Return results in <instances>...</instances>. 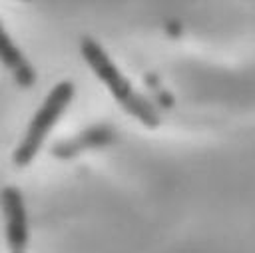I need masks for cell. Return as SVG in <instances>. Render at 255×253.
<instances>
[{
	"mask_svg": "<svg viewBox=\"0 0 255 253\" xmlns=\"http://www.w3.org/2000/svg\"><path fill=\"white\" fill-rule=\"evenodd\" d=\"M16 253H24V251H16Z\"/></svg>",
	"mask_w": 255,
	"mask_h": 253,
	"instance_id": "cell-6",
	"label": "cell"
},
{
	"mask_svg": "<svg viewBox=\"0 0 255 253\" xmlns=\"http://www.w3.org/2000/svg\"><path fill=\"white\" fill-rule=\"evenodd\" d=\"M74 92H76V88H74V84L70 80H62V82H58L50 90V94L46 96V100L42 102V106L38 108V112L30 120L28 129H26L20 145L12 153L14 165L24 167V165L32 163V159L38 155L40 147L44 145L50 129L60 120V116L64 114V110L68 108V104L72 102Z\"/></svg>",
	"mask_w": 255,
	"mask_h": 253,
	"instance_id": "cell-2",
	"label": "cell"
},
{
	"mask_svg": "<svg viewBox=\"0 0 255 253\" xmlns=\"http://www.w3.org/2000/svg\"><path fill=\"white\" fill-rule=\"evenodd\" d=\"M80 52H82L84 60L88 62V66L92 68V72L104 82V86L112 92V96L116 98V102L128 114H131L137 122H141L147 127L159 126V116L153 110V106L147 100H143L131 88V84L124 78V74L118 70V66L112 62V58L104 52V48L94 38H88V36L82 38Z\"/></svg>",
	"mask_w": 255,
	"mask_h": 253,
	"instance_id": "cell-1",
	"label": "cell"
},
{
	"mask_svg": "<svg viewBox=\"0 0 255 253\" xmlns=\"http://www.w3.org/2000/svg\"><path fill=\"white\" fill-rule=\"evenodd\" d=\"M112 139H114V129L112 127H108V126H94V127L84 129L80 135H74V137H70L66 141H58L52 147V155L68 159V157H74L78 151L106 145Z\"/></svg>",
	"mask_w": 255,
	"mask_h": 253,
	"instance_id": "cell-4",
	"label": "cell"
},
{
	"mask_svg": "<svg viewBox=\"0 0 255 253\" xmlns=\"http://www.w3.org/2000/svg\"><path fill=\"white\" fill-rule=\"evenodd\" d=\"M2 209L6 219V243L10 251H24L28 245V219L24 199L18 187L8 185L2 189Z\"/></svg>",
	"mask_w": 255,
	"mask_h": 253,
	"instance_id": "cell-3",
	"label": "cell"
},
{
	"mask_svg": "<svg viewBox=\"0 0 255 253\" xmlns=\"http://www.w3.org/2000/svg\"><path fill=\"white\" fill-rule=\"evenodd\" d=\"M0 62L12 72L14 80L20 86L30 88L36 82V74H34L32 66L28 64L24 54L18 50V46L12 42V38L8 36V32L4 30L2 24H0Z\"/></svg>",
	"mask_w": 255,
	"mask_h": 253,
	"instance_id": "cell-5",
	"label": "cell"
}]
</instances>
